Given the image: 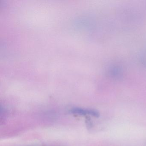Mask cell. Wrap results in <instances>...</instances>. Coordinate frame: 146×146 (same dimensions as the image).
Returning <instances> with one entry per match:
<instances>
[{
	"instance_id": "6da1fadb",
	"label": "cell",
	"mask_w": 146,
	"mask_h": 146,
	"mask_svg": "<svg viewBox=\"0 0 146 146\" xmlns=\"http://www.w3.org/2000/svg\"><path fill=\"white\" fill-rule=\"evenodd\" d=\"M70 112L75 115L79 116H91L98 117L100 113L97 111L93 109H84L80 108H74L70 111Z\"/></svg>"
}]
</instances>
